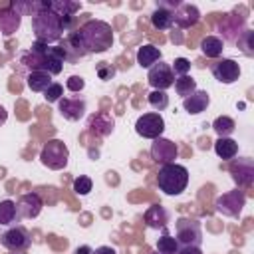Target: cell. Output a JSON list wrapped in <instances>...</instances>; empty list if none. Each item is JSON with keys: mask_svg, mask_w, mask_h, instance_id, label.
<instances>
[{"mask_svg": "<svg viewBox=\"0 0 254 254\" xmlns=\"http://www.w3.org/2000/svg\"><path fill=\"white\" fill-rule=\"evenodd\" d=\"M32 30L36 36V42H44L48 46L60 42L64 38V32L73 30V18H62L56 12H52L44 0L34 2L32 12Z\"/></svg>", "mask_w": 254, "mask_h": 254, "instance_id": "cell-1", "label": "cell"}, {"mask_svg": "<svg viewBox=\"0 0 254 254\" xmlns=\"http://www.w3.org/2000/svg\"><path fill=\"white\" fill-rule=\"evenodd\" d=\"M20 64L28 71H46L50 75H58L64 69L65 54L62 46H48L44 42H34L30 50L20 54Z\"/></svg>", "mask_w": 254, "mask_h": 254, "instance_id": "cell-2", "label": "cell"}, {"mask_svg": "<svg viewBox=\"0 0 254 254\" xmlns=\"http://www.w3.org/2000/svg\"><path fill=\"white\" fill-rule=\"evenodd\" d=\"M77 34L87 54H103L113 46V30L103 20H87Z\"/></svg>", "mask_w": 254, "mask_h": 254, "instance_id": "cell-3", "label": "cell"}, {"mask_svg": "<svg viewBox=\"0 0 254 254\" xmlns=\"http://www.w3.org/2000/svg\"><path fill=\"white\" fill-rule=\"evenodd\" d=\"M189 185V171L187 167L179 165V163H169V165H161L159 173H157V187L159 190H163L169 196H177L181 194Z\"/></svg>", "mask_w": 254, "mask_h": 254, "instance_id": "cell-4", "label": "cell"}, {"mask_svg": "<svg viewBox=\"0 0 254 254\" xmlns=\"http://www.w3.org/2000/svg\"><path fill=\"white\" fill-rule=\"evenodd\" d=\"M40 161L44 167H48L52 171H62L67 167L69 149L62 139H50L40 151Z\"/></svg>", "mask_w": 254, "mask_h": 254, "instance_id": "cell-5", "label": "cell"}, {"mask_svg": "<svg viewBox=\"0 0 254 254\" xmlns=\"http://www.w3.org/2000/svg\"><path fill=\"white\" fill-rule=\"evenodd\" d=\"M175 240L179 246H200L202 244V226L196 218L181 216L175 222Z\"/></svg>", "mask_w": 254, "mask_h": 254, "instance_id": "cell-6", "label": "cell"}, {"mask_svg": "<svg viewBox=\"0 0 254 254\" xmlns=\"http://www.w3.org/2000/svg\"><path fill=\"white\" fill-rule=\"evenodd\" d=\"M246 204V192L242 189H234V190H228V192H222L220 196H216L214 200V208L218 214L222 216H238L242 212Z\"/></svg>", "mask_w": 254, "mask_h": 254, "instance_id": "cell-7", "label": "cell"}, {"mask_svg": "<svg viewBox=\"0 0 254 254\" xmlns=\"http://www.w3.org/2000/svg\"><path fill=\"white\" fill-rule=\"evenodd\" d=\"M0 244L14 254H22L30 248L32 240H30V234L24 226H10L8 230H4L0 234Z\"/></svg>", "mask_w": 254, "mask_h": 254, "instance_id": "cell-8", "label": "cell"}, {"mask_svg": "<svg viewBox=\"0 0 254 254\" xmlns=\"http://www.w3.org/2000/svg\"><path fill=\"white\" fill-rule=\"evenodd\" d=\"M165 131V119L161 113H143L135 121V133L145 139H157Z\"/></svg>", "mask_w": 254, "mask_h": 254, "instance_id": "cell-9", "label": "cell"}, {"mask_svg": "<svg viewBox=\"0 0 254 254\" xmlns=\"http://www.w3.org/2000/svg\"><path fill=\"white\" fill-rule=\"evenodd\" d=\"M147 81L153 89H159V91H167L173 83H175V73L171 69V64L159 60L157 64H153L147 71Z\"/></svg>", "mask_w": 254, "mask_h": 254, "instance_id": "cell-10", "label": "cell"}, {"mask_svg": "<svg viewBox=\"0 0 254 254\" xmlns=\"http://www.w3.org/2000/svg\"><path fill=\"white\" fill-rule=\"evenodd\" d=\"M228 171L232 175V181L238 185V189H246L254 183V161L250 157H240L230 161Z\"/></svg>", "mask_w": 254, "mask_h": 254, "instance_id": "cell-11", "label": "cell"}, {"mask_svg": "<svg viewBox=\"0 0 254 254\" xmlns=\"http://www.w3.org/2000/svg\"><path fill=\"white\" fill-rule=\"evenodd\" d=\"M177 157H179V147L171 139H165V137L153 139V143H151V159L155 163L169 165V163H175Z\"/></svg>", "mask_w": 254, "mask_h": 254, "instance_id": "cell-12", "label": "cell"}, {"mask_svg": "<svg viewBox=\"0 0 254 254\" xmlns=\"http://www.w3.org/2000/svg\"><path fill=\"white\" fill-rule=\"evenodd\" d=\"M210 71H212L214 79L224 85H230V83L238 81V77H240V65L232 58H222V60L214 62L210 65Z\"/></svg>", "mask_w": 254, "mask_h": 254, "instance_id": "cell-13", "label": "cell"}, {"mask_svg": "<svg viewBox=\"0 0 254 254\" xmlns=\"http://www.w3.org/2000/svg\"><path fill=\"white\" fill-rule=\"evenodd\" d=\"M87 101L83 97H62L58 101V111L67 121H79L85 115Z\"/></svg>", "mask_w": 254, "mask_h": 254, "instance_id": "cell-14", "label": "cell"}, {"mask_svg": "<svg viewBox=\"0 0 254 254\" xmlns=\"http://www.w3.org/2000/svg\"><path fill=\"white\" fill-rule=\"evenodd\" d=\"M60 46H62V50H64V54H65V62H69V64H73V62H77V60H81V58L87 56V52H85V48H83V44H81V38H79V34H77V30L67 32L65 38L60 40Z\"/></svg>", "mask_w": 254, "mask_h": 254, "instance_id": "cell-15", "label": "cell"}, {"mask_svg": "<svg viewBox=\"0 0 254 254\" xmlns=\"http://www.w3.org/2000/svg\"><path fill=\"white\" fill-rule=\"evenodd\" d=\"M113 129H115V119L107 111H97V113L89 115V119H87V131L91 135L107 137L113 133Z\"/></svg>", "mask_w": 254, "mask_h": 254, "instance_id": "cell-16", "label": "cell"}, {"mask_svg": "<svg viewBox=\"0 0 254 254\" xmlns=\"http://www.w3.org/2000/svg\"><path fill=\"white\" fill-rule=\"evenodd\" d=\"M16 206H18L20 218H36V216H40V212L44 208V200L38 192H26L18 198Z\"/></svg>", "mask_w": 254, "mask_h": 254, "instance_id": "cell-17", "label": "cell"}, {"mask_svg": "<svg viewBox=\"0 0 254 254\" xmlns=\"http://www.w3.org/2000/svg\"><path fill=\"white\" fill-rule=\"evenodd\" d=\"M198 20H200V10L194 4H179L177 10L173 12V24H177L183 30L194 26Z\"/></svg>", "mask_w": 254, "mask_h": 254, "instance_id": "cell-18", "label": "cell"}, {"mask_svg": "<svg viewBox=\"0 0 254 254\" xmlns=\"http://www.w3.org/2000/svg\"><path fill=\"white\" fill-rule=\"evenodd\" d=\"M143 222L149 228H161L163 230L171 222V212L161 204H151L143 214Z\"/></svg>", "mask_w": 254, "mask_h": 254, "instance_id": "cell-19", "label": "cell"}, {"mask_svg": "<svg viewBox=\"0 0 254 254\" xmlns=\"http://www.w3.org/2000/svg\"><path fill=\"white\" fill-rule=\"evenodd\" d=\"M208 105H210V95L206 89H196L194 93H190L189 97L183 99V107L189 115H198V113L206 111Z\"/></svg>", "mask_w": 254, "mask_h": 254, "instance_id": "cell-20", "label": "cell"}, {"mask_svg": "<svg viewBox=\"0 0 254 254\" xmlns=\"http://www.w3.org/2000/svg\"><path fill=\"white\" fill-rule=\"evenodd\" d=\"M22 24V14L14 10L12 6L0 8V32L4 36H12Z\"/></svg>", "mask_w": 254, "mask_h": 254, "instance_id": "cell-21", "label": "cell"}, {"mask_svg": "<svg viewBox=\"0 0 254 254\" xmlns=\"http://www.w3.org/2000/svg\"><path fill=\"white\" fill-rule=\"evenodd\" d=\"M46 6L56 12L62 18H73L77 10H81V2H71V0H44Z\"/></svg>", "mask_w": 254, "mask_h": 254, "instance_id": "cell-22", "label": "cell"}, {"mask_svg": "<svg viewBox=\"0 0 254 254\" xmlns=\"http://www.w3.org/2000/svg\"><path fill=\"white\" fill-rule=\"evenodd\" d=\"M214 153L224 161H232L238 155V143L232 137H218L214 141Z\"/></svg>", "mask_w": 254, "mask_h": 254, "instance_id": "cell-23", "label": "cell"}, {"mask_svg": "<svg viewBox=\"0 0 254 254\" xmlns=\"http://www.w3.org/2000/svg\"><path fill=\"white\" fill-rule=\"evenodd\" d=\"M159 60H161V50L157 46H153V44H145V46H141L137 50V64L141 67H147L149 69Z\"/></svg>", "mask_w": 254, "mask_h": 254, "instance_id": "cell-24", "label": "cell"}, {"mask_svg": "<svg viewBox=\"0 0 254 254\" xmlns=\"http://www.w3.org/2000/svg\"><path fill=\"white\" fill-rule=\"evenodd\" d=\"M26 83L32 91L36 93H44L50 85H52V75L46 71H28L26 75Z\"/></svg>", "mask_w": 254, "mask_h": 254, "instance_id": "cell-25", "label": "cell"}, {"mask_svg": "<svg viewBox=\"0 0 254 254\" xmlns=\"http://www.w3.org/2000/svg\"><path fill=\"white\" fill-rule=\"evenodd\" d=\"M18 220H20V216H18L16 202L10 200V198L0 200V226H10V224H14Z\"/></svg>", "mask_w": 254, "mask_h": 254, "instance_id": "cell-26", "label": "cell"}, {"mask_svg": "<svg viewBox=\"0 0 254 254\" xmlns=\"http://www.w3.org/2000/svg\"><path fill=\"white\" fill-rule=\"evenodd\" d=\"M222 50H224V42L216 36H206L200 42V52L206 58H218V56H222Z\"/></svg>", "mask_w": 254, "mask_h": 254, "instance_id": "cell-27", "label": "cell"}, {"mask_svg": "<svg viewBox=\"0 0 254 254\" xmlns=\"http://www.w3.org/2000/svg\"><path fill=\"white\" fill-rule=\"evenodd\" d=\"M151 24H153V28H157V30H169V28L173 26V12L167 10V8L157 6V8L153 10V14H151Z\"/></svg>", "mask_w": 254, "mask_h": 254, "instance_id": "cell-28", "label": "cell"}, {"mask_svg": "<svg viewBox=\"0 0 254 254\" xmlns=\"http://www.w3.org/2000/svg\"><path fill=\"white\" fill-rule=\"evenodd\" d=\"M173 85H175L177 95H181L183 99L196 91V79H194L192 75H181V77H175V83H173Z\"/></svg>", "mask_w": 254, "mask_h": 254, "instance_id": "cell-29", "label": "cell"}, {"mask_svg": "<svg viewBox=\"0 0 254 254\" xmlns=\"http://www.w3.org/2000/svg\"><path fill=\"white\" fill-rule=\"evenodd\" d=\"M212 129L216 131L218 137H230V135L234 133V129H236V123H234V119L228 117V115H218V117L212 121Z\"/></svg>", "mask_w": 254, "mask_h": 254, "instance_id": "cell-30", "label": "cell"}, {"mask_svg": "<svg viewBox=\"0 0 254 254\" xmlns=\"http://www.w3.org/2000/svg\"><path fill=\"white\" fill-rule=\"evenodd\" d=\"M236 46L240 48V52L248 58L254 56V32L252 30H242V34L236 38Z\"/></svg>", "mask_w": 254, "mask_h": 254, "instance_id": "cell-31", "label": "cell"}, {"mask_svg": "<svg viewBox=\"0 0 254 254\" xmlns=\"http://www.w3.org/2000/svg\"><path fill=\"white\" fill-rule=\"evenodd\" d=\"M179 244L175 240V236L169 234L167 228H163V236L157 240V252H165V254H177Z\"/></svg>", "mask_w": 254, "mask_h": 254, "instance_id": "cell-32", "label": "cell"}, {"mask_svg": "<svg viewBox=\"0 0 254 254\" xmlns=\"http://www.w3.org/2000/svg\"><path fill=\"white\" fill-rule=\"evenodd\" d=\"M147 101H149V105H151L155 111H163V109L169 107V95H167V91L153 89V91L147 93Z\"/></svg>", "mask_w": 254, "mask_h": 254, "instance_id": "cell-33", "label": "cell"}, {"mask_svg": "<svg viewBox=\"0 0 254 254\" xmlns=\"http://www.w3.org/2000/svg\"><path fill=\"white\" fill-rule=\"evenodd\" d=\"M91 189H93V183H91V179H89L87 175H79V177L73 181V185H71V190H73L75 194H79V196L89 194Z\"/></svg>", "mask_w": 254, "mask_h": 254, "instance_id": "cell-34", "label": "cell"}, {"mask_svg": "<svg viewBox=\"0 0 254 254\" xmlns=\"http://www.w3.org/2000/svg\"><path fill=\"white\" fill-rule=\"evenodd\" d=\"M62 97H64V85H62V83L52 81V85L44 91V99H46L48 103H58Z\"/></svg>", "mask_w": 254, "mask_h": 254, "instance_id": "cell-35", "label": "cell"}, {"mask_svg": "<svg viewBox=\"0 0 254 254\" xmlns=\"http://www.w3.org/2000/svg\"><path fill=\"white\" fill-rule=\"evenodd\" d=\"M171 69H173L175 77L189 75V71H190V62H189L187 58H175V62L171 64Z\"/></svg>", "mask_w": 254, "mask_h": 254, "instance_id": "cell-36", "label": "cell"}, {"mask_svg": "<svg viewBox=\"0 0 254 254\" xmlns=\"http://www.w3.org/2000/svg\"><path fill=\"white\" fill-rule=\"evenodd\" d=\"M95 73H97V77H99V79L109 81V79L115 75V67H113L109 62H99V64L95 65Z\"/></svg>", "mask_w": 254, "mask_h": 254, "instance_id": "cell-37", "label": "cell"}, {"mask_svg": "<svg viewBox=\"0 0 254 254\" xmlns=\"http://www.w3.org/2000/svg\"><path fill=\"white\" fill-rule=\"evenodd\" d=\"M65 87H67L69 91L77 93V91H81V89L85 87V79H83L81 75H69L67 81H65Z\"/></svg>", "mask_w": 254, "mask_h": 254, "instance_id": "cell-38", "label": "cell"}, {"mask_svg": "<svg viewBox=\"0 0 254 254\" xmlns=\"http://www.w3.org/2000/svg\"><path fill=\"white\" fill-rule=\"evenodd\" d=\"M177 254H202L200 246H179Z\"/></svg>", "mask_w": 254, "mask_h": 254, "instance_id": "cell-39", "label": "cell"}, {"mask_svg": "<svg viewBox=\"0 0 254 254\" xmlns=\"http://www.w3.org/2000/svg\"><path fill=\"white\" fill-rule=\"evenodd\" d=\"M73 254H93V248L89 244H81V246H77L73 250Z\"/></svg>", "mask_w": 254, "mask_h": 254, "instance_id": "cell-40", "label": "cell"}, {"mask_svg": "<svg viewBox=\"0 0 254 254\" xmlns=\"http://www.w3.org/2000/svg\"><path fill=\"white\" fill-rule=\"evenodd\" d=\"M93 254H117V250L111 248V246H99V248L93 250Z\"/></svg>", "mask_w": 254, "mask_h": 254, "instance_id": "cell-41", "label": "cell"}, {"mask_svg": "<svg viewBox=\"0 0 254 254\" xmlns=\"http://www.w3.org/2000/svg\"><path fill=\"white\" fill-rule=\"evenodd\" d=\"M6 119H8V111L0 105V125H4V123H6Z\"/></svg>", "mask_w": 254, "mask_h": 254, "instance_id": "cell-42", "label": "cell"}, {"mask_svg": "<svg viewBox=\"0 0 254 254\" xmlns=\"http://www.w3.org/2000/svg\"><path fill=\"white\" fill-rule=\"evenodd\" d=\"M153 254H165V252H157V250H155V252H153Z\"/></svg>", "mask_w": 254, "mask_h": 254, "instance_id": "cell-43", "label": "cell"}]
</instances>
